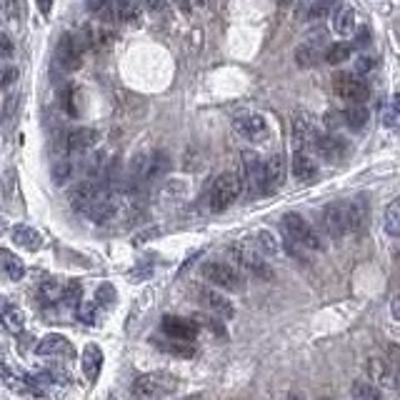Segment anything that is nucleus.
Returning a JSON list of instances; mask_svg holds the SVG:
<instances>
[{"label":"nucleus","mask_w":400,"mask_h":400,"mask_svg":"<svg viewBox=\"0 0 400 400\" xmlns=\"http://www.w3.org/2000/svg\"><path fill=\"white\" fill-rule=\"evenodd\" d=\"M363 223V208L350 200H338L323 208V228L330 238H345L355 233Z\"/></svg>","instance_id":"obj_1"},{"label":"nucleus","mask_w":400,"mask_h":400,"mask_svg":"<svg viewBox=\"0 0 400 400\" xmlns=\"http://www.w3.org/2000/svg\"><path fill=\"white\" fill-rule=\"evenodd\" d=\"M178 390V378L170 373H145L140 378H135L130 388L133 400H163L168 395H173Z\"/></svg>","instance_id":"obj_2"},{"label":"nucleus","mask_w":400,"mask_h":400,"mask_svg":"<svg viewBox=\"0 0 400 400\" xmlns=\"http://www.w3.org/2000/svg\"><path fill=\"white\" fill-rule=\"evenodd\" d=\"M88 48H93L88 30L65 33V35H60L58 45H55V60H58V65L63 70H78L80 63H83V53Z\"/></svg>","instance_id":"obj_3"},{"label":"nucleus","mask_w":400,"mask_h":400,"mask_svg":"<svg viewBox=\"0 0 400 400\" xmlns=\"http://www.w3.org/2000/svg\"><path fill=\"white\" fill-rule=\"evenodd\" d=\"M243 193V183H240V175L238 173H221L216 180H213L211 190H208V208L211 213H223L240 198Z\"/></svg>","instance_id":"obj_4"},{"label":"nucleus","mask_w":400,"mask_h":400,"mask_svg":"<svg viewBox=\"0 0 400 400\" xmlns=\"http://www.w3.org/2000/svg\"><path fill=\"white\" fill-rule=\"evenodd\" d=\"M230 258L240 273L253 275V278H258V280L273 278V270H270L268 260H265V255H260L258 250H255L253 243H235V245L230 248Z\"/></svg>","instance_id":"obj_5"},{"label":"nucleus","mask_w":400,"mask_h":400,"mask_svg":"<svg viewBox=\"0 0 400 400\" xmlns=\"http://www.w3.org/2000/svg\"><path fill=\"white\" fill-rule=\"evenodd\" d=\"M283 230L290 245H300L306 250H323V240L318 230L300 213H288L283 218Z\"/></svg>","instance_id":"obj_6"},{"label":"nucleus","mask_w":400,"mask_h":400,"mask_svg":"<svg viewBox=\"0 0 400 400\" xmlns=\"http://www.w3.org/2000/svg\"><path fill=\"white\" fill-rule=\"evenodd\" d=\"M200 273H203V278L211 285L230 290V293H240V290L245 288V278H243L240 270L230 263H223V260H208V263L200 268Z\"/></svg>","instance_id":"obj_7"},{"label":"nucleus","mask_w":400,"mask_h":400,"mask_svg":"<svg viewBox=\"0 0 400 400\" xmlns=\"http://www.w3.org/2000/svg\"><path fill=\"white\" fill-rule=\"evenodd\" d=\"M333 90L348 103H365L370 98V85L358 73H335L333 75Z\"/></svg>","instance_id":"obj_8"},{"label":"nucleus","mask_w":400,"mask_h":400,"mask_svg":"<svg viewBox=\"0 0 400 400\" xmlns=\"http://www.w3.org/2000/svg\"><path fill=\"white\" fill-rule=\"evenodd\" d=\"M240 183L243 190H248L250 195H263V160L253 150H245L240 158Z\"/></svg>","instance_id":"obj_9"},{"label":"nucleus","mask_w":400,"mask_h":400,"mask_svg":"<svg viewBox=\"0 0 400 400\" xmlns=\"http://www.w3.org/2000/svg\"><path fill=\"white\" fill-rule=\"evenodd\" d=\"M233 128L238 130V135L250 143H260L268 138V121L260 113H238L233 118Z\"/></svg>","instance_id":"obj_10"},{"label":"nucleus","mask_w":400,"mask_h":400,"mask_svg":"<svg viewBox=\"0 0 400 400\" xmlns=\"http://www.w3.org/2000/svg\"><path fill=\"white\" fill-rule=\"evenodd\" d=\"M195 295H198L200 306L206 308L211 316L223 318V321H230L235 316V308H233V303L223 293H216L213 288H195Z\"/></svg>","instance_id":"obj_11"},{"label":"nucleus","mask_w":400,"mask_h":400,"mask_svg":"<svg viewBox=\"0 0 400 400\" xmlns=\"http://www.w3.org/2000/svg\"><path fill=\"white\" fill-rule=\"evenodd\" d=\"M285 175H288V168H285L283 155L275 153L263 160V195H273L275 190L283 188Z\"/></svg>","instance_id":"obj_12"},{"label":"nucleus","mask_w":400,"mask_h":400,"mask_svg":"<svg viewBox=\"0 0 400 400\" xmlns=\"http://www.w3.org/2000/svg\"><path fill=\"white\" fill-rule=\"evenodd\" d=\"M313 150H316L326 163H338V160H343V155H345L348 145L343 143V138L338 135V133H321Z\"/></svg>","instance_id":"obj_13"},{"label":"nucleus","mask_w":400,"mask_h":400,"mask_svg":"<svg viewBox=\"0 0 400 400\" xmlns=\"http://www.w3.org/2000/svg\"><path fill=\"white\" fill-rule=\"evenodd\" d=\"M318 135H321V133H318L316 123L308 116H298L293 121V140L298 150H308V153H311L313 148H316Z\"/></svg>","instance_id":"obj_14"},{"label":"nucleus","mask_w":400,"mask_h":400,"mask_svg":"<svg viewBox=\"0 0 400 400\" xmlns=\"http://www.w3.org/2000/svg\"><path fill=\"white\" fill-rule=\"evenodd\" d=\"M160 330L168 338H183V340H195L198 335V323L193 318H180V316H165L160 321Z\"/></svg>","instance_id":"obj_15"},{"label":"nucleus","mask_w":400,"mask_h":400,"mask_svg":"<svg viewBox=\"0 0 400 400\" xmlns=\"http://www.w3.org/2000/svg\"><path fill=\"white\" fill-rule=\"evenodd\" d=\"M70 206L75 208L78 213H83V216H88L90 206L95 203V198H98V183L95 180H80L78 185H75L73 190H70Z\"/></svg>","instance_id":"obj_16"},{"label":"nucleus","mask_w":400,"mask_h":400,"mask_svg":"<svg viewBox=\"0 0 400 400\" xmlns=\"http://www.w3.org/2000/svg\"><path fill=\"white\" fill-rule=\"evenodd\" d=\"M98 140H100L98 130H93V128H78V130H73L65 138V148H68V153H90L98 145Z\"/></svg>","instance_id":"obj_17"},{"label":"nucleus","mask_w":400,"mask_h":400,"mask_svg":"<svg viewBox=\"0 0 400 400\" xmlns=\"http://www.w3.org/2000/svg\"><path fill=\"white\" fill-rule=\"evenodd\" d=\"M290 168H293V175L300 180V183H311V180L318 178V165L308 150H298V148H295Z\"/></svg>","instance_id":"obj_18"},{"label":"nucleus","mask_w":400,"mask_h":400,"mask_svg":"<svg viewBox=\"0 0 400 400\" xmlns=\"http://www.w3.org/2000/svg\"><path fill=\"white\" fill-rule=\"evenodd\" d=\"M155 345L168 355H175V358H195L198 348H195L193 340H183V338H153Z\"/></svg>","instance_id":"obj_19"},{"label":"nucleus","mask_w":400,"mask_h":400,"mask_svg":"<svg viewBox=\"0 0 400 400\" xmlns=\"http://www.w3.org/2000/svg\"><path fill=\"white\" fill-rule=\"evenodd\" d=\"M38 355H63V358H73L75 350L65 335H45L35 348Z\"/></svg>","instance_id":"obj_20"},{"label":"nucleus","mask_w":400,"mask_h":400,"mask_svg":"<svg viewBox=\"0 0 400 400\" xmlns=\"http://www.w3.org/2000/svg\"><path fill=\"white\" fill-rule=\"evenodd\" d=\"M330 28L340 38L353 35V30H355V8L353 6H338L335 11L330 13Z\"/></svg>","instance_id":"obj_21"},{"label":"nucleus","mask_w":400,"mask_h":400,"mask_svg":"<svg viewBox=\"0 0 400 400\" xmlns=\"http://www.w3.org/2000/svg\"><path fill=\"white\" fill-rule=\"evenodd\" d=\"M0 323L6 326V330H11L18 335V333H23V328H26V316H23V311L16 306V303L0 298Z\"/></svg>","instance_id":"obj_22"},{"label":"nucleus","mask_w":400,"mask_h":400,"mask_svg":"<svg viewBox=\"0 0 400 400\" xmlns=\"http://www.w3.org/2000/svg\"><path fill=\"white\" fill-rule=\"evenodd\" d=\"M365 370H368L370 383H375L378 388H393V385H395L393 370H390L388 360H383V358H368V363H365Z\"/></svg>","instance_id":"obj_23"},{"label":"nucleus","mask_w":400,"mask_h":400,"mask_svg":"<svg viewBox=\"0 0 400 400\" xmlns=\"http://www.w3.org/2000/svg\"><path fill=\"white\" fill-rule=\"evenodd\" d=\"M80 365H83V375L85 380H90V383H95L100 375V370H103V350H100L95 343H88L83 350V360H80Z\"/></svg>","instance_id":"obj_24"},{"label":"nucleus","mask_w":400,"mask_h":400,"mask_svg":"<svg viewBox=\"0 0 400 400\" xmlns=\"http://www.w3.org/2000/svg\"><path fill=\"white\" fill-rule=\"evenodd\" d=\"M321 53H323L321 40H306L295 50V63H298V68H313V65H318V60L323 58Z\"/></svg>","instance_id":"obj_25"},{"label":"nucleus","mask_w":400,"mask_h":400,"mask_svg":"<svg viewBox=\"0 0 400 400\" xmlns=\"http://www.w3.org/2000/svg\"><path fill=\"white\" fill-rule=\"evenodd\" d=\"M250 243H253L255 250L260 255H265V258H278L280 255V240L270 230H258Z\"/></svg>","instance_id":"obj_26"},{"label":"nucleus","mask_w":400,"mask_h":400,"mask_svg":"<svg viewBox=\"0 0 400 400\" xmlns=\"http://www.w3.org/2000/svg\"><path fill=\"white\" fill-rule=\"evenodd\" d=\"M13 243L18 248H26V250H38L43 245V238L35 228L30 226H16L13 228Z\"/></svg>","instance_id":"obj_27"},{"label":"nucleus","mask_w":400,"mask_h":400,"mask_svg":"<svg viewBox=\"0 0 400 400\" xmlns=\"http://www.w3.org/2000/svg\"><path fill=\"white\" fill-rule=\"evenodd\" d=\"M368 121H370V113L363 108V103H350V108L343 111V128L360 130V128H365V123Z\"/></svg>","instance_id":"obj_28"},{"label":"nucleus","mask_w":400,"mask_h":400,"mask_svg":"<svg viewBox=\"0 0 400 400\" xmlns=\"http://www.w3.org/2000/svg\"><path fill=\"white\" fill-rule=\"evenodd\" d=\"M143 16L140 6L135 0H116V8H113V18L118 23H138Z\"/></svg>","instance_id":"obj_29"},{"label":"nucleus","mask_w":400,"mask_h":400,"mask_svg":"<svg viewBox=\"0 0 400 400\" xmlns=\"http://www.w3.org/2000/svg\"><path fill=\"white\" fill-rule=\"evenodd\" d=\"M383 226H385V233H388V235L400 238V198H395L393 203L385 208Z\"/></svg>","instance_id":"obj_30"},{"label":"nucleus","mask_w":400,"mask_h":400,"mask_svg":"<svg viewBox=\"0 0 400 400\" xmlns=\"http://www.w3.org/2000/svg\"><path fill=\"white\" fill-rule=\"evenodd\" d=\"M0 260H3V268H6V273L11 280H21L23 275H26V265H23V260L18 258L16 253H11V250H0Z\"/></svg>","instance_id":"obj_31"},{"label":"nucleus","mask_w":400,"mask_h":400,"mask_svg":"<svg viewBox=\"0 0 400 400\" xmlns=\"http://www.w3.org/2000/svg\"><path fill=\"white\" fill-rule=\"evenodd\" d=\"M350 393H353L355 400H385L380 388L375 383H370V380H355Z\"/></svg>","instance_id":"obj_32"},{"label":"nucleus","mask_w":400,"mask_h":400,"mask_svg":"<svg viewBox=\"0 0 400 400\" xmlns=\"http://www.w3.org/2000/svg\"><path fill=\"white\" fill-rule=\"evenodd\" d=\"M350 53H353V45H350V43H345V40L333 43L330 48H326V60L330 65H340L350 58Z\"/></svg>","instance_id":"obj_33"},{"label":"nucleus","mask_w":400,"mask_h":400,"mask_svg":"<svg viewBox=\"0 0 400 400\" xmlns=\"http://www.w3.org/2000/svg\"><path fill=\"white\" fill-rule=\"evenodd\" d=\"M85 8H88L93 16L103 18V21H116V18H113L116 0H85Z\"/></svg>","instance_id":"obj_34"},{"label":"nucleus","mask_w":400,"mask_h":400,"mask_svg":"<svg viewBox=\"0 0 400 400\" xmlns=\"http://www.w3.org/2000/svg\"><path fill=\"white\" fill-rule=\"evenodd\" d=\"M383 126L390 130H400V95H395L383 111Z\"/></svg>","instance_id":"obj_35"},{"label":"nucleus","mask_w":400,"mask_h":400,"mask_svg":"<svg viewBox=\"0 0 400 400\" xmlns=\"http://www.w3.org/2000/svg\"><path fill=\"white\" fill-rule=\"evenodd\" d=\"M335 8H338L335 0H318V3H313V6L308 8V21H321V18L330 16Z\"/></svg>","instance_id":"obj_36"},{"label":"nucleus","mask_w":400,"mask_h":400,"mask_svg":"<svg viewBox=\"0 0 400 400\" xmlns=\"http://www.w3.org/2000/svg\"><path fill=\"white\" fill-rule=\"evenodd\" d=\"M193 321L198 323V328H208L218 338H226V328L221 326V321H216V316H195Z\"/></svg>","instance_id":"obj_37"},{"label":"nucleus","mask_w":400,"mask_h":400,"mask_svg":"<svg viewBox=\"0 0 400 400\" xmlns=\"http://www.w3.org/2000/svg\"><path fill=\"white\" fill-rule=\"evenodd\" d=\"M63 300H65V306H70V308H78V303H80V283H68L63 288Z\"/></svg>","instance_id":"obj_38"},{"label":"nucleus","mask_w":400,"mask_h":400,"mask_svg":"<svg viewBox=\"0 0 400 400\" xmlns=\"http://www.w3.org/2000/svg\"><path fill=\"white\" fill-rule=\"evenodd\" d=\"M43 295H45V300H63V288H60L55 280H45V283L40 285Z\"/></svg>","instance_id":"obj_39"},{"label":"nucleus","mask_w":400,"mask_h":400,"mask_svg":"<svg viewBox=\"0 0 400 400\" xmlns=\"http://www.w3.org/2000/svg\"><path fill=\"white\" fill-rule=\"evenodd\" d=\"M16 106H18V93H8L6 103H3V123L11 121L13 113H16Z\"/></svg>","instance_id":"obj_40"},{"label":"nucleus","mask_w":400,"mask_h":400,"mask_svg":"<svg viewBox=\"0 0 400 400\" xmlns=\"http://www.w3.org/2000/svg\"><path fill=\"white\" fill-rule=\"evenodd\" d=\"M70 170H73V168H70V163H65V160H63V163H58V165L53 168V180H55L58 185H63L65 180L70 178Z\"/></svg>","instance_id":"obj_41"},{"label":"nucleus","mask_w":400,"mask_h":400,"mask_svg":"<svg viewBox=\"0 0 400 400\" xmlns=\"http://www.w3.org/2000/svg\"><path fill=\"white\" fill-rule=\"evenodd\" d=\"M326 126L330 128L333 133H335L338 128H343V111H328L326 113Z\"/></svg>","instance_id":"obj_42"},{"label":"nucleus","mask_w":400,"mask_h":400,"mask_svg":"<svg viewBox=\"0 0 400 400\" xmlns=\"http://www.w3.org/2000/svg\"><path fill=\"white\" fill-rule=\"evenodd\" d=\"M13 53H16V45H13V40L6 35V33H0V58H11Z\"/></svg>","instance_id":"obj_43"},{"label":"nucleus","mask_w":400,"mask_h":400,"mask_svg":"<svg viewBox=\"0 0 400 400\" xmlns=\"http://www.w3.org/2000/svg\"><path fill=\"white\" fill-rule=\"evenodd\" d=\"M18 80V70L16 68H8V70H0V88L6 90L11 83H16Z\"/></svg>","instance_id":"obj_44"},{"label":"nucleus","mask_w":400,"mask_h":400,"mask_svg":"<svg viewBox=\"0 0 400 400\" xmlns=\"http://www.w3.org/2000/svg\"><path fill=\"white\" fill-rule=\"evenodd\" d=\"M390 355H393V358H398V360H393V365H395L393 378H395V390L400 393V348H390Z\"/></svg>","instance_id":"obj_45"},{"label":"nucleus","mask_w":400,"mask_h":400,"mask_svg":"<svg viewBox=\"0 0 400 400\" xmlns=\"http://www.w3.org/2000/svg\"><path fill=\"white\" fill-rule=\"evenodd\" d=\"M143 6H145L150 13H165V8H168V0H143Z\"/></svg>","instance_id":"obj_46"},{"label":"nucleus","mask_w":400,"mask_h":400,"mask_svg":"<svg viewBox=\"0 0 400 400\" xmlns=\"http://www.w3.org/2000/svg\"><path fill=\"white\" fill-rule=\"evenodd\" d=\"M106 298L113 303V298H116V290H113V285H100L98 288V303H106Z\"/></svg>","instance_id":"obj_47"},{"label":"nucleus","mask_w":400,"mask_h":400,"mask_svg":"<svg viewBox=\"0 0 400 400\" xmlns=\"http://www.w3.org/2000/svg\"><path fill=\"white\" fill-rule=\"evenodd\" d=\"M373 68H375V60H373V58H368V55L358 60V75L373 73Z\"/></svg>","instance_id":"obj_48"},{"label":"nucleus","mask_w":400,"mask_h":400,"mask_svg":"<svg viewBox=\"0 0 400 400\" xmlns=\"http://www.w3.org/2000/svg\"><path fill=\"white\" fill-rule=\"evenodd\" d=\"M93 313H95V306H83V308H80L78 316H80V321H85V323H95Z\"/></svg>","instance_id":"obj_49"},{"label":"nucleus","mask_w":400,"mask_h":400,"mask_svg":"<svg viewBox=\"0 0 400 400\" xmlns=\"http://www.w3.org/2000/svg\"><path fill=\"white\" fill-rule=\"evenodd\" d=\"M390 316H393L395 321H400V295L393 298V303H390Z\"/></svg>","instance_id":"obj_50"},{"label":"nucleus","mask_w":400,"mask_h":400,"mask_svg":"<svg viewBox=\"0 0 400 400\" xmlns=\"http://www.w3.org/2000/svg\"><path fill=\"white\" fill-rule=\"evenodd\" d=\"M38 8H40L43 16H48V13H50V8H53V0H38Z\"/></svg>","instance_id":"obj_51"},{"label":"nucleus","mask_w":400,"mask_h":400,"mask_svg":"<svg viewBox=\"0 0 400 400\" xmlns=\"http://www.w3.org/2000/svg\"><path fill=\"white\" fill-rule=\"evenodd\" d=\"M175 6H178L180 11H190V0H175Z\"/></svg>","instance_id":"obj_52"},{"label":"nucleus","mask_w":400,"mask_h":400,"mask_svg":"<svg viewBox=\"0 0 400 400\" xmlns=\"http://www.w3.org/2000/svg\"><path fill=\"white\" fill-rule=\"evenodd\" d=\"M288 400H306V398H303V395H300V393H290V395H288Z\"/></svg>","instance_id":"obj_53"},{"label":"nucleus","mask_w":400,"mask_h":400,"mask_svg":"<svg viewBox=\"0 0 400 400\" xmlns=\"http://www.w3.org/2000/svg\"><path fill=\"white\" fill-rule=\"evenodd\" d=\"M190 6H206V0H190Z\"/></svg>","instance_id":"obj_54"},{"label":"nucleus","mask_w":400,"mask_h":400,"mask_svg":"<svg viewBox=\"0 0 400 400\" xmlns=\"http://www.w3.org/2000/svg\"><path fill=\"white\" fill-rule=\"evenodd\" d=\"M3 233H6V221L0 218V235H3Z\"/></svg>","instance_id":"obj_55"},{"label":"nucleus","mask_w":400,"mask_h":400,"mask_svg":"<svg viewBox=\"0 0 400 400\" xmlns=\"http://www.w3.org/2000/svg\"><path fill=\"white\" fill-rule=\"evenodd\" d=\"M185 400H203V395H193V398H185Z\"/></svg>","instance_id":"obj_56"},{"label":"nucleus","mask_w":400,"mask_h":400,"mask_svg":"<svg viewBox=\"0 0 400 400\" xmlns=\"http://www.w3.org/2000/svg\"><path fill=\"white\" fill-rule=\"evenodd\" d=\"M321 400H333V398H321Z\"/></svg>","instance_id":"obj_57"}]
</instances>
